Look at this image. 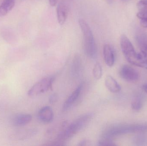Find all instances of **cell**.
Wrapping results in <instances>:
<instances>
[{
    "mask_svg": "<svg viewBox=\"0 0 147 146\" xmlns=\"http://www.w3.org/2000/svg\"><path fill=\"white\" fill-rule=\"evenodd\" d=\"M120 45L123 55L129 63L147 69V57L141 51L136 52L131 41L125 34L121 36Z\"/></svg>",
    "mask_w": 147,
    "mask_h": 146,
    "instance_id": "6da1fadb",
    "label": "cell"
},
{
    "mask_svg": "<svg viewBox=\"0 0 147 146\" xmlns=\"http://www.w3.org/2000/svg\"><path fill=\"white\" fill-rule=\"evenodd\" d=\"M93 116V113H89L77 118L66 129L61 132L58 135V143H63L71 139L88 125Z\"/></svg>",
    "mask_w": 147,
    "mask_h": 146,
    "instance_id": "7a4b0ae2",
    "label": "cell"
},
{
    "mask_svg": "<svg viewBox=\"0 0 147 146\" xmlns=\"http://www.w3.org/2000/svg\"><path fill=\"white\" fill-rule=\"evenodd\" d=\"M78 22L83 34L85 53L89 58L95 59L97 55V48L90 27L83 19H80Z\"/></svg>",
    "mask_w": 147,
    "mask_h": 146,
    "instance_id": "3957f363",
    "label": "cell"
},
{
    "mask_svg": "<svg viewBox=\"0 0 147 146\" xmlns=\"http://www.w3.org/2000/svg\"><path fill=\"white\" fill-rule=\"evenodd\" d=\"M145 132H147V123L116 125L107 129L104 133L102 137L111 139L126 134Z\"/></svg>",
    "mask_w": 147,
    "mask_h": 146,
    "instance_id": "277c9868",
    "label": "cell"
},
{
    "mask_svg": "<svg viewBox=\"0 0 147 146\" xmlns=\"http://www.w3.org/2000/svg\"><path fill=\"white\" fill-rule=\"evenodd\" d=\"M53 81L54 78L53 77H48L42 79L30 88L28 93V96L34 97L47 91L52 88Z\"/></svg>",
    "mask_w": 147,
    "mask_h": 146,
    "instance_id": "5b68a950",
    "label": "cell"
},
{
    "mask_svg": "<svg viewBox=\"0 0 147 146\" xmlns=\"http://www.w3.org/2000/svg\"><path fill=\"white\" fill-rule=\"evenodd\" d=\"M119 73L122 79L128 82H136L140 78V74L138 71L127 65H123L121 68Z\"/></svg>",
    "mask_w": 147,
    "mask_h": 146,
    "instance_id": "8992f818",
    "label": "cell"
},
{
    "mask_svg": "<svg viewBox=\"0 0 147 146\" xmlns=\"http://www.w3.org/2000/svg\"><path fill=\"white\" fill-rule=\"evenodd\" d=\"M38 133L37 129H21L14 132L10 135V139L14 141H23L34 137Z\"/></svg>",
    "mask_w": 147,
    "mask_h": 146,
    "instance_id": "52a82bcc",
    "label": "cell"
},
{
    "mask_svg": "<svg viewBox=\"0 0 147 146\" xmlns=\"http://www.w3.org/2000/svg\"><path fill=\"white\" fill-rule=\"evenodd\" d=\"M84 87V83H81L69 96L63 105V110L66 111L73 106L80 97Z\"/></svg>",
    "mask_w": 147,
    "mask_h": 146,
    "instance_id": "ba28073f",
    "label": "cell"
},
{
    "mask_svg": "<svg viewBox=\"0 0 147 146\" xmlns=\"http://www.w3.org/2000/svg\"><path fill=\"white\" fill-rule=\"evenodd\" d=\"M38 117L40 121L44 123H50L53 118V112L50 106H47L41 108L38 113Z\"/></svg>",
    "mask_w": 147,
    "mask_h": 146,
    "instance_id": "9c48e42d",
    "label": "cell"
},
{
    "mask_svg": "<svg viewBox=\"0 0 147 146\" xmlns=\"http://www.w3.org/2000/svg\"><path fill=\"white\" fill-rule=\"evenodd\" d=\"M103 56L105 62L109 67H112L115 62V54L114 49L110 45H105L103 47Z\"/></svg>",
    "mask_w": 147,
    "mask_h": 146,
    "instance_id": "30bf717a",
    "label": "cell"
},
{
    "mask_svg": "<svg viewBox=\"0 0 147 146\" xmlns=\"http://www.w3.org/2000/svg\"><path fill=\"white\" fill-rule=\"evenodd\" d=\"M32 120V116L30 114H18L12 118L11 123L15 127H22L29 123Z\"/></svg>",
    "mask_w": 147,
    "mask_h": 146,
    "instance_id": "8fae6325",
    "label": "cell"
},
{
    "mask_svg": "<svg viewBox=\"0 0 147 146\" xmlns=\"http://www.w3.org/2000/svg\"><path fill=\"white\" fill-rule=\"evenodd\" d=\"M105 85L108 90L113 93H117L121 91V86L116 80L111 75H108L106 77Z\"/></svg>",
    "mask_w": 147,
    "mask_h": 146,
    "instance_id": "7c38bea8",
    "label": "cell"
},
{
    "mask_svg": "<svg viewBox=\"0 0 147 146\" xmlns=\"http://www.w3.org/2000/svg\"><path fill=\"white\" fill-rule=\"evenodd\" d=\"M68 11L66 5L63 3L58 4L57 8V16L58 21L60 25H63L66 21Z\"/></svg>",
    "mask_w": 147,
    "mask_h": 146,
    "instance_id": "4fadbf2b",
    "label": "cell"
},
{
    "mask_svg": "<svg viewBox=\"0 0 147 146\" xmlns=\"http://www.w3.org/2000/svg\"><path fill=\"white\" fill-rule=\"evenodd\" d=\"M81 62L80 57L76 55L74 58L71 66V72L74 77H78L81 71Z\"/></svg>",
    "mask_w": 147,
    "mask_h": 146,
    "instance_id": "5bb4252c",
    "label": "cell"
},
{
    "mask_svg": "<svg viewBox=\"0 0 147 146\" xmlns=\"http://www.w3.org/2000/svg\"><path fill=\"white\" fill-rule=\"evenodd\" d=\"M13 0H6L0 6V17L6 15L14 7Z\"/></svg>",
    "mask_w": 147,
    "mask_h": 146,
    "instance_id": "9a60e30c",
    "label": "cell"
},
{
    "mask_svg": "<svg viewBox=\"0 0 147 146\" xmlns=\"http://www.w3.org/2000/svg\"><path fill=\"white\" fill-rule=\"evenodd\" d=\"M93 77L96 79L99 80L102 75V68L99 63L97 62L94 65L92 70Z\"/></svg>",
    "mask_w": 147,
    "mask_h": 146,
    "instance_id": "2e32d148",
    "label": "cell"
},
{
    "mask_svg": "<svg viewBox=\"0 0 147 146\" xmlns=\"http://www.w3.org/2000/svg\"><path fill=\"white\" fill-rule=\"evenodd\" d=\"M143 101L141 98L137 97L135 98L131 103V107L135 111H139L142 108Z\"/></svg>",
    "mask_w": 147,
    "mask_h": 146,
    "instance_id": "e0dca14e",
    "label": "cell"
},
{
    "mask_svg": "<svg viewBox=\"0 0 147 146\" xmlns=\"http://www.w3.org/2000/svg\"><path fill=\"white\" fill-rule=\"evenodd\" d=\"M115 145L110 139L104 137H102L98 142V145L100 146H115Z\"/></svg>",
    "mask_w": 147,
    "mask_h": 146,
    "instance_id": "ac0fdd59",
    "label": "cell"
},
{
    "mask_svg": "<svg viewBox=\"0 0 147 146\" xmlns=\"http://www.w3.org/2000/svg\"><path fill=\"white\" fill-rule=\"evenodd\" d=\"M137 7L139 11L147 12V0H140L137 3Z\"/></svg>",
    "mask_w": 147,
    "mask_h": 146,
    "instance_id": "d6986e66",
    "label": "cell"
},
{
    "mask_svg": "<svg viewBox=\"0 0 147 146\" xmlns=\"http://www.w3.org/2000/svg\"><path fill=\"white\" fill-rule=\"evenodd\" d=\"M58 95L57 93H53L50 96L49 98V102L51 104H53L56 103L58 100Z\"/></svg>",
    "mask_w": 147,
    "mask_h": 146,
    "instance_id": "ffe728a7",
    "label": "cell"
},
{
    "mask_svg": "<svg viewBox=\"0 0 147 146\" xmlns=\"http://www.w3.org/2000/svg\"><path fill=\"white\" fill-rule=\"evenodd\" d=\"M140 24L142 27L147 28V18L140 19Z\"/></svg>",
    "mask_w": 147,
    "mask_h": 146,
    "instance_id": "44dd1931",
    "label": "cell"
},
{
    "mask_svg": "<svg viewBox=\"0 0 147 146\" xmlns=\"http://www.w3.org/2000/svg\"><path fill=\"white\" fill-rule=\"evenodd\" d=\"M88 141L86 140H83L81 141L79 143L78 145L79 146L87 145V144H88Z\"/></svg>",
    "mask_w": 147,
    "mask_h": 146,
    "instance_id": "7402d4cb",
    "label": "cell"
},
{
    "mask_svg": "<svg viewBox=\"0 0 147 146\" xmlns=\"http://www.w3.org/2000/svg\"><path fill=\"white\" fill-rule=\"evenodd\" d=\"M49 1L50 5L52 6V7H53V6H55L56 4H57L58 0H49Z\"/></svg>",
    "mask_w": 147,
    "mask_h": 146,
    "instance_id": "603a6c76",
    "label": "cell"
},
{
    "mask_svg": "<svg viewBox=\"0 0 147 146\" xmlns=\"http://www.w3.org/2000/svg\"><path fill=\"white\" fill-rule=\"evenodd\" d=\"M143 90L147 93V84L143 86Z\"/></svg>",
    "mask_w": 147,
    "mask_h": 146,
    "instance_id": "cb8c5ba5",
    "label": "cell"
},
{
    "mask_svg": "<svg viewBox=\"0 0 147 146\" xmlns=\"http://www.w3.org/2000/svg\"><path fill=\"white\" fill-rule=\"evenodd\" d=\"M113 0H106L107 3L109 4H111L112 3V2H113Z\"/></svg>",
    "mask_w": 147,
    "mask_h": 146,
    "instance_id": "d4e9b609",
    "label": "cell"
}]
</instances>
